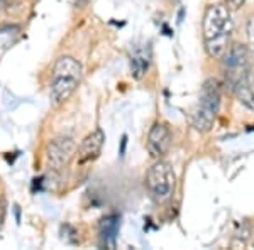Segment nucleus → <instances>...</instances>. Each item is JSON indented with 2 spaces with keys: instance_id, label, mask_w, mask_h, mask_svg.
<instances>
[{
  "instance_id": "f257e3e1",
  "label": "nucleus",
  "mask_w": 254,
  "mask_h": 250,
  "mask_svg": "<svg viewBox=\"0 0 254 250\" xmlns=\"http://www.w3.org/2000/svg\"><path fill=\"white\" fill-rule=\"evenodd\" d=\"M232 31H234V22H232L231 9L222 3L208 5L203 14L202 34L203 46L210 58L222 59L225 51L231 46Z\"/></svg>"
},
{
  "instance_id": "f03ea898",
  "label": "nucleus",
  "mask_w": 254,
  "mask_h": 250,
  "mask_svg": "<svg viewBox=\"0 0 254 250\" xmlns=\"http://www.w3.org/2000/svg\"><path fill=\"white\" fill-rule=\"evenodd\" d=\"M81 75H83V68H81L80 61H76L71 56H61V58L56 59L51 78L53 103H64L78 88Z\"/></svg>"
},
{
  "instance_id": "7ed1b4c3",
  "label": "nucleus",
  "mask_w": 254,
  "mask_h": 250,
  "mask_svg": "<svg viewBox=\"0 0 254 250\" xmlns=\"http://www.w3.org/2000/svg\"><path fill=\"white\" fill-rule=\"evenodd\" d=\"M220 98H222V88L215 78H208L200 90L198 101H196L193 112H191V124L195 130L205 134L214 127L215 117L220 108Z\"/></svg>"
},
{
  "instance_id": "20e7f679",
  "label": "nucleus",
  "mask_w": 254,
  "mask_h": 250,
  "mask_svg": "<svg viewBox=\"0 0 254 250\" xmlns=\"http://www.w3.org/2000/svg\"><path fill=\"white\" fill-rule=\"evenodd\" d=\"M175 184L176 176L173 167L170 162L161 161V159H158V162H154L146 174L147 191L156 203H165L171 198L175 191Z\"/></svg>"
},
{
  "instance_id": "39448f33",
  "label": "nucleus",
  "mask_w": 254,
  "mask_h": 250,
  "mask_svg": "<svg viewBox=\"0 0 254 250\" xmlns=\"http://www.w3.org/2000/svg\"><path fill=\"white\" fill-rule=\"evenodd\" d=\"M222 69L225 78V87L234 90V87L251 73V52L244 44H232L222 56Z\"/></svg>"
},
{
  "instance_id": "423d86ee",
  "label": "nucleus",
  "mask_w": 254,
  "mask_h": 250,
  "mask_svg": "<svg viewBox=\"0 0 254 250\" xmlns=\"http://www.w3.org/2000/svg\"><path fill=\"white\" fill-rule=\"evenodd\" d=\"M76 142L71 137H58L53 139L46 146V164L51 171L63 169L76 154Z\"/></svg>"
},
{
  "instance_id": "0eeeda50",
  "label": "nucleus",
  "mask_w": 254,
  "mask_h": 250,
  "mask_svg": "<svg viewBox=\"0 0 254 250\" xmlns=\"http://www.w3.org/2000/svg\"><path fill=\"white\" fill-rule=\"evenodd\" d=\"M171 142H173V135H171L170 127L163 122H156L147 134V152L151 157L161 159L163 155L168 154Z\"/></svg>"
},
{
  "instance_id": "6e6552de",
  "label": "nucleus",
  "mask_w": 254,
  "mask_h": 250,
  "mask_svg": "<svg viewBox=\"0 0 254 250\" xmlns=\"http://www.w3.org/2000/svg\"><path fill=\"white\" fill-rule=\"evenodd\" d=\"M104 142H105V134L102 132V129H95L92 134H88L81 141V144L78 147L80 162H88L92 159H97L102 147H104Z\"/></svg>"
},
{
  "instance_id": "1a4fd4ad",
  "label": "nucleus",
  "mask_w": 254,
  "mask_h": 250,
  "mask_svg": "<svg viewBox=\"0 0 254 250\" xmlns=\"http://www.w3.org/2000/svg\"><path fill=\"white\" fill-rule=\"evenodd\" d=\"M119 227H121V216L119 215H109L102 218L98 225V233H100V245L104 247H116Z\"/></svg>"
},
{
  "instance_id": "9d476101",
  "label": "nucleus",
  "mask_w": 254,
  "mask_h": 250,
  "mask_svg": "<svg viewBox=\"0 0 254 250\" xmlns=\"http://www.w3.org/2000/svg\"><path fill=\"white\" fill-rule=\"evenodd\" d=\"M232 92L236 93L237 100H239L246 108L254 112V76L251 73H249L248 76H244L243 80L236 85Z\"/></svg>"
},
{
  "instance_id": "9b49d317",
  "label": "nucleus",
  "mask_w": 254,
  "mask_h": 250,
  "mask_svg": "<svg viewBox=\"0 0 254 250\" xmlns=\"http://www.w3.org/2000/svg\"><path fill=\"white\" fill-rule=\"evenodd\" d=\"M151 64V51L147 49H136L134 54L130 56V71H132V76L136 80H141L142 76L146 75V71L149 69Z\"/></svg>"
},
{
  "instance_id": "f8f14e48",
  "label": "nucleus",
  "mask_w": 254,
  "mask_h": 250,
  "mask_svg": "<svg viewBox=\"0 0 254 250\" xmlns=\"http://www.w3.org/2000/svg\"><path fill=\"white\" fill-rule=\"evenodd\" d=\"M246 36H248V43H249V49L254 52V15L248 19V24H246Z\"/></svg>"
},
{
  "instance_id": "ddd939ff",
  "label": "nucleus",
  "mask_w": 254,
  "mask_h": 250,
  "mask_svg": "<svg viewBox=\"0 0 254 250\" xmlns=\"http://www.w3.org/2000/svg\"><path fill=\"white\" fill-rule=\"evenodd\" d=\"M244 2H246V0H225V3H227V7H229V9H232V10L241 9Z\"/></svg>"
},
{
  "instance_id": "4468645a",
  "label": "nucleus",
  "mask_w": 254,
  "mask_h": 250,
  "mask_svg": "<svg viewBox=\"0 0 254 250\" xmlns=\"http://www.w3.org/2000/svg\"><path fill=\"white\" fill-rule=\"evenodd\" d=\"M126 142H127V137L124 135V137H122V147H121V154H124V150H126Z\"/></svg>"
},
{
  "instance_id": "2eb2a0df",
  "label": "nucleus",
  "mask_w": 254,
  "mask_h": 250,
  "mask_svg": "<svg viewBox=\"0 0 254 250\" xmlns=\"http://www.w3.org/2000/svg\"><path fill=\"white\" fill-rule=\"evenodd\" d=\"M87 3H88V0H76V5H80V7L87 5Z\"/></svg>"
},
{
  "instance_id": "dca6fc26",
  "label": "nucleus",
  "mask_w": 254,
  "mask_h": 250,
  "mask_svg": "<svg viewBox=\"0 0 254 250\" xmlns=\"http://www.w3.org/2000/svg\"><path fill=\"white\" fill-rule=\"evenodd\" d=\"M7 2H9V0H0V10H2L3 7L7 5Z\"/></svg>"
}]
</instances>
